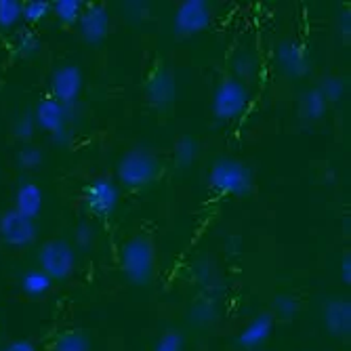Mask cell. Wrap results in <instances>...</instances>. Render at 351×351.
<instances>
[{
  "instance_id": "obj_20",
  "label": "cell",
  "mask_w": 351,
  "mask_h": 351,
  "mask_svg": "<svg viewBox=\"0 0 351 351\" xmlns=\"http://www.w3.org/2000/svg\"><path fill=\"white\" fill-rule=\"evenodd\" d=\"M53 351H90V341L80 330H66L57 337Z\"/></svg>"
},
{
  "instance_id": "obj_12",
  "label": "cell",
  "mask_w": 351,
  "mask_h": 351,
  "mask_svg": "<svg viewBox=\"0 0 351 351\" xmlns=\"http://www.w3.org/2000/svg\"><path fill=\"white\" fill-rule=\"evenodd\" d=\"M78 29L84 43L101 45L110 34V13L104 5H86L80 19Z\"/></svg>"
},
{
  "instance_id": "obj_34",
  "label": "cell",
  "mask_w": 351,
  "mask_h": 351,
  "mask_svg": "<svg viewBox=\"0 0 351 351\" xmlns=\"http://www.w3.org/2000/svg\"><path fill=\"white\" fill-rule=\"evenodd\" d=\"M341 280L345 284L351 282V254H345V257L341 259Z\"/></svg>"
},
{
  "instance_id": "obj_25",
  "label": "cell",
  "mask_w": 351,
  "mask_h": 351,
  "mask_svg": "<svg viewBox=\"0 0 351 351\" xmlns=\"http://www.w3.org/2000/svg\"><path fill=\"white\" fill-rule=\"evenodd\" d=\"M317 90L324 95V99L328 104H337V101H341L345 97L347 84L339 76H326V78H322V82H320V86H317Z\"/></svg>"
},
{
  "instance_id": "obj_29",
  "label": "cell",
  "mask_w": 351,
  "mask_h": 351,
  "mask_svg": "<svg viewBox=\"0 0 351 351\" xmlns=\"http://www.w3.org/2000/svg\"><path fill=\"white\" fill-rule=\"evenodd\" d=\"M234 72L240 78H252L254 72H257V59H254L250 53H240L234 59Z\"/></svg>"
},
{
  "instance_id": "obj_22",
  "label": "cell",
  "mask_w": 351,
  "mask_h": 351,
  "mask_svg": "<svg viewBox=\"0 0 351 351\" xmlns=\"http://www.w3.org/2000/svg\"><path fill=\"white\" fill-rule=\"evenodd\" d=\"M198 152H200L198 141L191 135H183L175 143V160L179 167H189V165H194V160L198 158Z\"/></svg>"
},
{
  "instance_id": "obj_21",
  "label": "cell",
  "mask_w": 351,
  "mask_h": 351,
  "mask_svg": "<svg viewBox=\"0 0 351 351\" xmlns=\"http://www.w3.org/2000/svg\"><path fill=\"white\" fill-rule=\"evenodd\" d=\"M82 11H84L82 0H57V3H53V13L57 15V19L61 23H66V25L78 23Z\"/></svg>"
},
{
  "instance_id": "obj_31",
  "label": "cell",
  "mask_w": 351,
  "mask_h": 351,
  "mask_svg": "<svg viewBox=\"0 0 351 351\" xmlns=\"http://www.w3.org/2000/svg\"><path fill=\"white\" fill-rule=\"evenodd\" d=\"M154 351H183V335L177 330L165 332L160 339H158Z\"/></svg>"
},
{
  "instance_id": "obj_4",
  "label": "cell",
  "mask_w": 351,
  "mask_h": 351,
  "mask_svg": "<svg viewBox=\"0 0 351 351\" xmlns=\"http://www.w3.org/2000/svg\"><path fill=\"white\" fill-rule=\"evenodd\" d=\"M38 265H40V271H45L53 282L55 280L63 282L76 269V250L68 240L53 238L40 246Z\"/></svg>"
},
{
  "instance_id": "obj_9",
  "label": "cell",
  "mask_w": 351,
  "mask_h": 351,
  "mask_svg": "<svg viewBox=\"0 0 351 351\" xmlns=\"http://www.w3.org/2000/svg\"><path fill=\"white\" fill-rule=\"evenodd\" d=\"M51 90L53 99H57L61 106H74L82 93V72L74 63H66L53 72L51 76Z\"/></svg>"
},
{
  "instance_id": "obj_1",
  "label": "cell",
  "mask_w": 351,
  "mask_h": 351,
  "mask_svg": "<svg viewBox=\"0 0 351 351\" xmlns=\"http://www.w3.org/2000/svg\"><path fill=\"white\" fill-rule=\"evenodd\" d=\"M156 267V252L147 236H133L122 244L120 250V269L124 278L135 286H145Z\"/></svg>"
},
{
  "instance_id": "obj_18",
  "label": "cell",
  "mask_w": 351,
  "mask_h": 351,
  "mask_svg": "<svg viewBox=\"0 0 351 351\" xmlns=\"http://www.w3.org/2000/svg\"><path fill=\"white\" fill-rule=\"evenodd\" d=\"M51 286H53V280L40 269L25 271L21 278V291L27 297H45L51 291Z\"/></svg>"
},
{
  "instance_id": "obj_26",
  "label": "cell",
  "mask_w": 351,
  "mask_h": 351,
  "mask_svg": "<svg viewBox=\"0 0 351 351\" xmlns=\"http://www.w3.org/2000/svg\"><path fill=\"white\" fill-rule=\"evenodd\" d=\"M23 3L19 0H0V27L11 29L21 21Z\"/></svg>"
},
{
  "instance_id": "obj_10",
  "label": "cell",
  "mask_w": 351,
  "mask_h": 351,
  "mask_svg": "<svg viewBox=\"0 0 351 351\" xmlns=\"http://www.w3.org/2000/svg\"><path fill=\"white\" fill-rule=\"evenodd\" d=\"M34 122H36V129L51 133L55 137V143H63L61 137H68L66 135L68 108L61 106L53 97H45L38 101V106L34 110Z\"/></svg>"
},
{
  "instance_id": "obj_8",
  "label": "cell",
  "mask_w": 351,
  "mask_h": 351,
  "mask_svg": "<svg viewBox=\"0 0 351 351\" xmlns=\"http://www.w3.org/2000/svg\"><path fill=\"white\" fill-rule=\"evenodd\" d=\"M213 13L206 0H185L175 11L173 29L177 36H194L210 25Z\"/></svg>"
},
{
  "instance_id": "obj_23",
  "label": "cell",
  "mask_w": 351,
  "mask_h": 351,
  "mask_svg": "<svg viewBox=\"0 0 351 351\" xmlns=\"http://www.w3.org/2000/svg\"><path fill=\"white\" fill-rule=\"evenodd\" d=\"M51 11H53V5L47 3V0H27L21 9V19L25 23H40L45 17L51 15Z\"/></svg>"
},
{
  "instance_id": "obj_5",
  "label": "cell",
  "mask_w": 351,
  "mask_h": 351,
  "mask_svg": "<svg viewBox=\"0 0 351 351\" xmlns=\"http://www.w3.org/2000/svg\"><path fill=\"white\" fill-rule=\"evenodd\" d=\"M248 99H250V95L242 80H238V78L223 80L215 88V95H213V106H210L213 116L223 122L234 120L246 110Z\"/></svg>"
},
{
  "instance_id": "obj_13",
  "label": "cell",
  "mask_w": 351,
  "mask_h": 351,
  "mask_svg": "<svg viewBox=\"0 0 351 351\" xmlns=\"http://www.w3.org/2000/svg\"><path fill=\"white\" fill-rule=\"evenodd\" d=\"M322 322L328 335L345 339L351 332V303L347 299H328L322 309Z\"/></svg>"
},
{
  "instance_id": "obj_35",
  "label": "cell",
  "mask_w": 351,
  "mask_h": 351,
  "mask_svg": "<svg viewBox=\"0 0 351 351\" xmlns=\"http://www.w3.org/2000/svg\"><path fill=\"white\" fill-rule=\"evenodd\" d=\"M339 25H341V36L349 38V34H351V15L347 11L341 13V23Z\"/></svg>"
},
{
  "instance_id": "obj_24",
  "label": "cell",
  "mask_w": 351,
  "mask_h": 351,
  "mask_svg": "<svg viewBox=\"0 0 351 351\" xmlns=\"http://www.w3.org/2000/svg\"><path fill=\"white\" fill-rule=\"evenodd\" d=\"M13 49L19 57H34L40 49V38L32 29H21L15 36Z\"/></svg>"
},
{
  "instance_id": "obj_16",
  "label": "cell",
  "mask_w": 351,
  "mask_h": 351,
  "mask_svg": "<svg viewBox=\"0 0 351 351\" xmlns=\"http://www.w3.org/2000/svg\"><path fill=\"white\" fill-rule=\"evenodd\" d=\"M43 204H45V196L40 185L25 181L19 185L17 194H15V210L21 213L27 219H36L43 213Z\"/></svg>"
},
{
  "instance_id": "obj_30",
  "label": "cell",
  "mask_w": 351,
  "mask_h": 351,
  "mask_svg": "<svg viewBox=\"0 0 351 351\" xmlns=\"http://www.w3.org/2000/svg\"><path fill=\"white\" fill-rule=\"evenodd\" d=\"M34 131H36V122H34V116H29V114L19 116L13 126V133L19 141H29L34 137Z\"/></svg>"
},
{
  "instance_id": "obj_3",
  "label": "cell",
  "mask_w": 351,
  "mask_h": 351,
  "mask_svg": "<svg viewBox=\"0 0 351 351\" xmlns=\"http://www.w3.org/2000/svg\"><path fill=\"white\" fill-rule=\"evenodd\" d=\"M208 185L219 194L244 196L252 189V171L234 158H221L210 167Z\"/></svg>"
},
{
  "instance_id": "obj_14",
  "label": "cell",
  "mask_w": 351,
  "mask_h": 351,
  "mask_svg": "<svg viewBox=\"0 0 351 351\" xmlns=\"http://www.w3.org/2000/svg\"><path fill=\"white\" fill-rule=\"evenodd\" d=\"M145 95L152 106L156 108H169L175 97H177V82H175V76L171 70L167 68H160L156 70L147 84H145Z\"/></svg>"
},
{
  "instance_id": "obj_2",
  "label": "cell",
  "mask_w": 351,
  "mask_h": 351,
  "mask_svg": "<svg viewBox=\"0 0 351 351\" xmlns=\"http://www.w3.org/2000/svg\"><path fill=\"white\" fill-rule=\"evenodd\" d=\"M116 173L124 187L141 189L158 177V173H160V162H158V158L149 149L133 147L120 158Z\"/></svg>"
},
{
  "instance_id": "obj_15",
  "label": "cell",
  "mask_w": 351,
  "mask_h": 351,
  "mask_svg": "<svg viewBox=\"0 0 351 351\" xmlns=\"http://www.w3.org/2000/svg\"><path fill=\"white\" fill-rule=\"evenodd\" d=\"M274 332V315L269 313H259L257 317L246 324V328L240 332L238 341L244 349H257L261 347Z\"/></svg>"
},
{
  "instance_id": "obj_7",
  "label": "cell",
  "mask_w": 351,
  "mask_h": 351,
  "mask_svg": "<svg viewBox=\"0 0 351 351\" xmlns=\"http://www.w3.org/2000/svg\"><path fill=\"white\" fill-rule=\"evenodd\" d=\"M38 238V228L34 219H27L15 208H9L0 215V242L11 248L32 246Z\"/></svg>"
},
{
  "instance_id": "obj_27",
  "label": "cell",
  "mask_w": 351,
  "mask_h": 351,
  "mask_svg": "<svg viewBox=\"0 0 351 351\" xmlns=\"http://www.w3.org/2000/svg\"><path fill=\"white\" fill-rule=\"evenodd\" d=\"M45 162V154L40 147L36 145H23L19 152H17V165L23 169V171H34L38 169L40 165Z\"/></svg>"
},
{
  "instance_id": "obj_17",
  "label": "cell",
  "mask_w": 351,
  "mask_h": 351,
  "mask_svg": "<svg viewBox=\"0 0 351 351\" xmlns=\"http://www.w3.org/2000/svg\"><path fill=\"white\" fill-rule=\"evenodd\" d=\"M217 301L213 297H200L198 301L191 303L189 307V322L194 326L206 328L217 322Z\"/></svg>"
},
{
  "instance_id": "obj_19",
  "label": "cell",
  "mask_w": 351,
  "mask_h": 351,
  "mask_svg": "<svg viewBox=\"0 0 351 351\" xmlns=\"http://www.w3.org/2000/svg\"><path fill=\"white\" fill-rule=\"evenodd\" d=\"M328 110V101L317 88H309L301 99V112L307 120H320Z\"/></svg>"
},
{
  "instance_id": "obj_6",
  "label": "cell",
  "mask_w": 351,
  "mask_h": 351,
  "mask_svg": "<svg viewBox=\"0 0 351 351\" xmlns=\"http://www.w3.org/2000/svg\"><path fill=\"white\" fill-rule=\"evenodd\" d=\"M118 202H120V189L108 177H97L84 187V206L93 217L97 219L112 217L118 208Z\"/></svg>"
},
{
  "instance_id": "obj_28",
  "label": "cell",
  "mask_w": 351,
  "mask_h": 351,
  "mask_svg": "<svg viewBox=\"0 0 351 351\" xmlns=\"http://www.w3.org/2000/svg\"><path fill=\"white\" fill-rule=\"evenodd\" d=\"M274 311L282 317V320H293L299 313V301L293 295H278L274 299Z\"/></svg>"
},
{
  "instance_id": "obj_32",
  "label": "cell",
  "mask_w": 351,
  "mask_h": 351,
  "mask_svg": "<svg viewBox=\"0 0 351 351\" xmlns=\"http://www.w3.org/2000/svg\"><path fill=\"white\" fill-rule=\"evenodd\" d=\"M74 240H76V246L82 248V250H88L95 242V230L90 223H80L74 232Z\"/></svg>"
},
{
  "instance_id": "obj_33",
  "label": "cell",
  "mask_w": 351,
  "mask_h": 351,
  "mask_svg": "<svg viewBox=\"0 0 351 351\" xmlns=\"http://www.w3.org/2000/svg\"><path fill=\"white\" fill-rule=\"evenodd\" d=\"M3 351H36V347L27 339H17V341H11L9 345H5Z\"/></svg>"
},
{
  "instance_id": "obj_11",
  "label": "cell",
  "mask_w": 351,
  "mask_h": 351,
  "mask_svg": "<svg viewBox=\"0 0 351 351\" xmlns=\"http://www.w3.org/2000/svg\"><path fill=\"white\" fill-rule=\"evenodd\" d=\"M276 63H278L280 72L289 78H305L311 72V59H309L307 51L293 40H286V43L278 45Z\"/></svg>"
}]
</instances>
